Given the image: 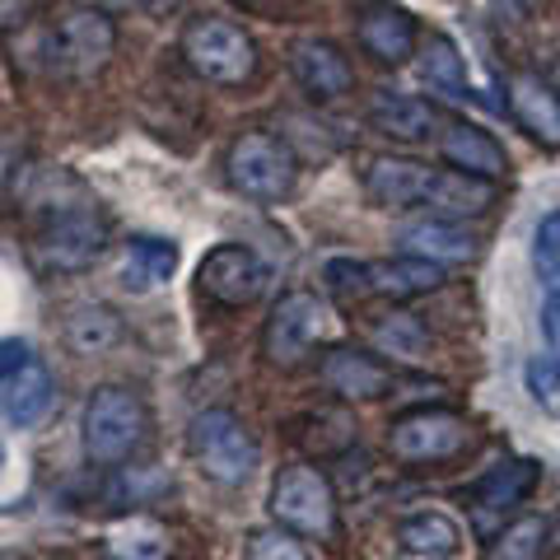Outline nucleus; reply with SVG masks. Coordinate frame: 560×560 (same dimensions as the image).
<instances>
[{
  "label": "nucleus",
  "mask_w": 560,
  "mask_h": 560,
  "mask_svg": "<svg viewBox=\"0 0 560 560\" xmlns=\"http://www.w3.org/2000/svg\"><path fill=\"white\" fill-rule=\"evenodd\" d=\"M113 51H117V24H113V14L90 5V0H80V5L61 10V20L43 33L47 70L57 80H70V84L94 80L98 70L113 61Z\"/></svg>",
  "instance_id": "obj_2"
},
{
  "label": "nucleus",
  "mask_w": 560,
  "mask_h": 560,
  "mask_svg": "<svg viewBox=\"0 0 560 560\" xmlns=\"http://www.w3.org/2000/svg\"><path fill=\"white\" fill-rule=\"evenodd\" d=\"M234 5H253V0H234Z\"/></svg>",
  "instance_id": "obj_40"
},
{
  "label": "nucleus",
  "mask_w": 560,
  "mask_h": 560,
  "mask_svg": "<svg viewBox=\"0 0 560 560\" xmlns=\"http://www.w3.org/2000/svg\"><path fill=\"white\" fill-rule=\"evenodd\" d=\"M510 113L537 145L560 150V94L547 80L528 75V70H514L510 75Z\"/></svg>",
  "instance_id": "obj_15"
},
{
  "label": "nucleus",
  "mask_w": 560,
  "mask_h": 560,
  "mask_svg": "<svg viewBox=\"0 0 560 560\" xmlns=\"http://www.w3.org/2000/svg\"><path fill=\"white\" fill-rule=\"evenodd\" d=\"M24 360H28V346L24 341H0V378H5L10 370H20Z\"/></svg>",
  "instance_id": "obj_36"
},
{
  "label": "nucleus",
  "mask_w": 560,
  "mask_h": 560,
  "mask_svg": "<svg viewBox=\"0 0 560 560\" xmlns=\"http://www.w3.org/2000/svg\"><path fill=\"white\" fill-rule=\"evenodd\" d=\"M370 127L388 140H401V145H416V140H430L434 127H440V113L434 103L416 98V94H397V90H378L370 98Z\"/></svg>",
  "instance_id": "obj_17"
},
{
  "label": "nucleus",
  "mask_w": 560,
  "mask_h": 560,
  "mask_svg": "<svg viewBox=\"0 0 560 560\" xmlns=\"http://www.w3.org/2000/svg\"><path fill=\"white\" fill-rule=\"evenodd\" d=\"M150 440V407L136 388L121 383H103L84 401V420H80V444L84 458L98 467H117L140 453V444Z\"/></svg>",
  "instance_id": "obj_1"
},
{
  "label": "nucleus",
  "mask_w": 560,
  "mask_h": 560,
  "mask_svg": "<svg viewBox=\"0 0 560 560\" xmlns=\"http://www.w3.org/2000/svg\"><path fill=\"white\" fill-rule=\"evenodd\" d=\"M121 341V318L108 304H75L66 318V346L75 355H103Z\"/></svg>",
  "instance_id": "obj_25"
},
{
  "label": "nucleus",
  "mask_w": 560,
  "mask_h": 560,
  "mask_svg": "<svg viewBox=\"0 0 560 560\" xmlns=\"http://www.w3.org/2000/svg\"><path fill=\"white\" fill-rule=\"evenodd\" d=\"M224 178L238 197L248 201H285L300 178V160H294L290 140L271 131H243L230 150H224Z\"/></svg>",
  "instance_id": "obj_6"
},
{
  "label": "nucleus",
  "mask_w": 560,
  "mask_h": 560,
  "mask_svg": "<svg viewBox=\"0 0 560 560\" xmlns=\"http://www.w3.org/2000/svg\"><path fill=\"white\" fill-rule=\"evenodd\" d=\"M267 510L294 537H327L337 528V490H331L327 471L300 463V467H285L271 481Z\"/></svg>",
  "instance_id": "obj_7"
},
{
  "label": "nucleus",
  "mask_w": 560,
  "mask_h": 560,
  "mask_svg": "<svg viewBox=\"0 0 560 560\" xmlns=\"http://www.w3.org/2000/svg\"><path fill=\"white\" fill-rule=\"evenodd\" d=\"M523 383H528V393L541 411L560 416V355H533L523 364Z\"/></svg>",
  "instance_id": "obj_31"
},
{
  "label": "nucleus",
  "mask_w": 560,
  "mask_h": 560,
  "mask_svg": "<svg viewBox=\"0 0 560 560\" xmlns=\"http://www.w3.org/2000/svg\"><path fill=\"white\" fill-rule=\"evenodd\" d=\"M471 444V425L453 411H407L388 425V448L397 463H444Z\"/></svg>",
  "instance_id": "obj_10"
},
{
  "label": "nucleus",
  "mask_w": 560,
  "mask_h": 560,
  "mask_svg": "<svg viewBox=\"0 0 560 560\" xmlns=\"http://www.w3.org/2000/svg\"><path fill=\"white\" fill-rule=\"evenodd\" d=\"M541 481V467L533 458H514V463H500V467H490L486 477L471 486V510H477L481 518L486 514H504V510H514V504L528 495V490Z\"/></svg>",
  "instance_id": "obj_23"
},
{
  "label": "nucleus",
  "mask_w": 560,
  "mask_h": 560,
  "mask_svg": "<svg viewBox=\"0 0 560 560\" xmlns=\"http://www.w3.org/2000/svg\"><path fill=\"white\" fill-rule=\"evenodd\" d=\"M248 560H308V551L294 541V533L290 528H257L253 537H248Z\"/></svg>",
  "instance_id": "obj_33"
},
{
  "label": "nucleus",
  "mask_w": 560,
  "mask_h": 560,
  "mask_svg": "<svg viewBox=\"0 0 560 560\" xmlns=\"http://www.w3.org/2000/svg\"><path fill=\"white\" fill-rule=\"evenodd\" d=\"M51 393H57L51 370L38 355H28L20 370H10L5 378H0V420L14 425V430L38 425V420L47 416V407H51Z\"/></svg>",
  "instance_id": "obj_14"
},
{
  "label": "nucleus",
  "mask_w": 560,
  "mask_h": 560,
  "mask_svg": "<svg viewBox=\"0 0 560 560\" xmlns=\"http://www.w3.org/2000/svg\"><path fill=\"white\" fill-rule=\"evenodd\" d=\"M108 243H113V224L98 210V201L90 197V201H75V206L57 210V215H47L33 253H38L43 271L75 276V271H90L94 261L108 253Z\"/></svg>",
  "instance_id": "obj_5"
},
{
  "label": "nucleus",
  "mask_w": 560,
  "mask_h": 560,
  "mask_svg": "<svg viewBox=\"0 0 560 560\" xmlns=\"http://www.w3.org/2000/svg\"><path fill=\"white\" fill-rule=\"evenodd\" d=\"M5 467H10V448H5V440H0V477H5Z\"/></svg>",
  "instance_id": "obj_39"
},
{
  "label": "nucleus",
  "mask_w": 560,
  "mask_h": 560,
  "mask_svg": "<svg viewBox=\"0 0 560 560\" xmlns=\"http://www.w3.org/2000/svg\"><path fill=\"white\" fill-rule=\"evenodd\" d=\"M430 164H416V160H393V154H383L364 168V191L388 206V210H407V206H420L425 201V187H430Z\"/></svg>",
  "instance_id": "obj_21"
},
{
  "label": "nucleus",
  "mask_w": 560,
  "mask_h": 560,
  "mask_svg": "<svg viewBox=\"0 0 560 560\" xmlns=\"http://www.w3.org/2000/svg\"><path fill=\"white\" fill-rule=\"evenodd\" d=\"M444 285V267L430 257H416V253H397V257H383L370 261V300H416V294H430Z\"/></svg>",
  "instance_id": "obj_19"
},
{
  "label": "nucleus",
  "mask_w": 560,
  "mask_h": 560,
  "mask_svg": "<svg viewBox=\"0 0 560 560\" xmlns=\"http://www.w3.org/2000/svg\"><path fill=\"white\" fill-rule=\"evenodd\" d=\"M401 253H416V257H430L448 267V261H467L477 257V238L463 230V220H444V215H430V220H416L397 234Z\"/></svg>",
  "instance_id": "obj_22"
},
{
  "label": "nucleus",
  "mask_w": 560,
  "mask_h": 560,
  "mask_svg": "<svg viewBox=\"0 0 560 560\" xmlns=\"http://www.w3.org/2000/svg\"><path fill=\"white\" fill-rule=\"evenodd\" d=\"M323 280L337 300H370V261H355V257H331L323 267Z\"/></svg>",
  "instance_id": "obj_32"
},
{
  "label": "nucleus",
  "mask_w": 560,
  "mask_h": 560,
  "mask_svg": "<svg viewBox=\"0 0 560 560\" xmlns=\"http://www.w3.org/2000/svg\"><path fill=\"white\" fill-rule=\"evenodd\" d=\"M374 346L383 355L416 364V360H425V350H430V331L420 327V318H411V313H393V318L374 323Z\"/></svg>",
  "instance_id": "obj_28"
},
{
  "label": "nucleus",
  "mask_w": 560,
  "mask_h": 560,
  "mask_svg": "<svg viewBox=\"0 0 560 560\" xmlns=\"http://www.w3.org/2000/svg\"><path fill=\"white\" fill-rule=\"evenodd\" d=\"M173 271H178V243L173 238H150L140 234L121 248L117 261V280L127 294H154L160 285H168Z\"/></svg>",
  "instance_id": "obj_18"
},
{
  "label": "nucleus",
  "mask_w": 560,
  "mask_h": 560,
  "mask_svg": "<svg viewBox=\"0 0 560 560\" xmlns=\"http://www.w3.org/2000/svg\"><path fill=\"white\" fill-rule=\"evenodd\" d=\"M541 337H547L551 355H560V290L551 294L547 304H541Z\"/></svg>",
  "instance_id": "obj_34"
},
{
  "label": "nucleus",
  "mask_w": 560,
  "mask_h": 560,
  "mask_svg": "<svg viewBox=\"0 0 560 560\" xmlns=\"http://www.w3.org/2000/svg\"><path fill=\"white\" fill-rule=\"evenodd\" d=\"M323 318L327 313L318 304V294H308V290L280 294L267 327H261V355H267V364H276V370H300L323 337Z\"/></svg>",
  "instance_id": "obj_8"
},
{
  "label": "nucleus",
  "mask_w": 560,
  "mask_h": 560,
  "mask_svg": "<svg viewBox=\"0 0 560 560\" xmlns=\"http://www.w3.org/2000/svg\"><path fill=\"white\" fill-rule=\"evenodd\" d=\"M290 70L300 80V90L313 98V103H331L355 90V70H350L346 51L327 38H300L290 47Z\"/></svg>",
  "instance_id": "obj_11"
},
{
  "label": "nucleus",
  "mask_w": 560,
  "mask_h": 560,
  "mask_svg": "<svg viewBox=\"0 0 560 560\" xmlns=\"http://www.w3.org/2000/svg\"><path fill=\"white\" fill-rule=\"evenodd\" d=\"M420 75H425L430 90H440L444 98L463 103L471 90H467V61L453 38H444V33H430L425 51H420Z\"/></svg>",
  "instance_id": "obj_26"
},
{
  "label": "nucleus",
  "mask_w": 560,
  "mask_h": 560,
  "mask_svg": "<svg viewBox=\"0 0 560 560\" xmlns=\"http://www.w3.org/2000/svg\"><path fill=\"white\" fill-rule=\"evenodd\" d=\"M541 547H547V518H518L495 537L486 560H537Z\"/></svg>",
  "instance_id": "obj_29"
},
{
  "label": "nucleus",
  "mask_w": 560,
  "mask_h": 560,
  "mask_svg": "<svg viewBox=\"0 0 560 560\" xmlns=\"http://www.w3.org/2000/svg\"><path fill=\"white\" fill-rule=\"evenodd\" d=\"M490 5H500L504 14H528V10H533V0H490Z\"/></svg>",
  "instance_id": "obj_38"
},
{
  "label": "nucleus",
  "mask_w": 560,
  "mask_h": 560,
  "mask_svg": "<svg viewBox=\"0 0 560 560\" xmlns=\"http://www.w3.org/2000/svg\"><path fill=\"white\" fill-rule=\"evenodd\" d=\"M267 280H271L267 261H261L248 243H215L197 267V290L220 308L257 304L261 290H267Z\"/></svg>",
  "instance_id": "obj_9"
},
{
  "label": "nucleus",
  "mask_w": 560,
  "mask_h": 560,
  "mask_svg": "<svg viewBox=\"0 0 560 560\" xmlns=\"http://www.w3.org/2000/svg\"><path fill=\"white\" fill-rule=\"evenodd\" d=\"M187 448H191V463L201 467L206 481L215 486H248V477L257 471V440L253 430L243 425V416L230 407H206L191 416V430H187Z\"/></svg>",
  "instance_id": "obj_3"
},
{
  "label": "nucleus",
  "mask_w": 560,
  "mask_h": 560,
  "mask_svg": "<svg viewBox=\"0 0 560 560\" xmlns=\"http://www.w3.org/2000/svg\"><path fill=\"white\" fill-rule=\"evenodd\" d=\"M98 10H168L178 5V0H90Z\"/></svg>",
  "instance_id": "obj_35"
},
{
  "label": "nucleus",
  "mask_w": 560,
  "mask_h": 560,
  "mask_svg": "<svg viewBox=\"0 0 560 560\" xmlns=\"http://www.w3.org/2000/svg\"><path fill=\"white\" fill-rule=\"evenodd\" d=\"M440 154L453 168L477 173V178H490V183L510 168V154H504L500 140L481 127H471V121H448L444 136H440Z\"/></svg>",
  "instance_id": "obj_20"
},
{
  "label": "nucleus",
  "mask_w": 560,
  "mask_h": 560,
  "mask_svg": "<svg viewBox=\"0 0 560 560\" xmlns=\"http://www.w3.org/2000/svg\"><path fill=\"white\" fill-rule=\"evenodd\" d=\"M533 271L547 290H560V206L547 210L533 230Z\"/></svg>",
  "instance_id": "obj_30"
},
{
  "label": "nucleus",
  "mask_w": 560,
  "mask_h": 560,
  "mask_svg": "<svg viewBox=\"0 0 560 560\" xmlns=\"http://www.w3.org/2000/svg\"><path fill=\"white\" fill-rule=\"evenodd\" d=\"M183 61L197 70L206 84H220V90H238L257 75V43L253 33L234 24V20H220V14H197L187 28H183Z\"/></svg>",
  "instance_id": "obj_4"
},
{
  "label": "nucleus",
  "mask_w": 560,
  "mask_h": 560,
  "mask_svg": "<svg viewBox=\"0 0 560 560\" xmlns=\"http://www.w3.org/2000/svg\"><path fill=\"white\" fill-rule=\"evenodd\" d=\"M397 547L416 560H448L463 547V528L440 510H420L397 523Z\"/></svg>",
  "instance_id": "obj_24"
},
{
  "label": "nucleus",
  "mask_w": 560,
  "mask_h": 560,
  "mask_svg": "<svg viewBox=\"0 0 560 560\" xmlns=\"http://www.w3.org/2000/svg\"><path fill=\"white\" fill-rule=\"evenodd\" d=\"M323 383H327V393H337L341 401H378L393 388V370L383 360H374L370 350L337 346V350H327V360H323Z\"/></svg>",
  "instance_id": "obj_13"
},
{
  "label": "nucleus",
  "mask_w": 560,
  "mask_h": 560,
  "mask_svg": "<svg viewBox=\"0 0 560 560\" xmlns=\"http://www.w3.org/2000/svg\"><path fill=\"white\" fill-rule=\"evenodd\" d=\"M108 556L113 560H164L168 556L164 523H154L145 514L121 518L117 528H108Z\"/></svg>",
  "instance_id": "obj_27"
},
{
  "label": "nucleus",
  "mask_w": 560,
  "mask_h": 560,
  "mask_svg": "<svg viewBox=\"0 0 560 560\" xmlns=\"http://www.w3.org/2000/svg\"><path fill=\"white\" fill-rule=\"evenodd\" d=\"M420 206H430L444 220H477L495 206V183L477 178V173H463V168H434Z\"/></svg>",
  "instance_id": "obj_16"
},
{
  "label": "nucleus",
  "mask_w": 560,
  "mask_h": 560,
  "mask_svg": "<svg viewBox=\"0 0 560 560\" xmlns=\"http://www.w3.org/2000/svg\"><path fill=\"white\" fill-rule=\"evenodd\" d=\"M38 0H0V28H14Z\"/></svg>",
  "instance_id": "obj_37"
},
{
  "label": "nucleus",
  "mask_w": 560,
  "mask_h": 560,
  "mask_svg": "<svg viewBox=\"0 0 560 560\" xmlns=\"http://www.w3.org/2000/svg\"><path fill=\"white\" fill-rule=\"evenodd\" d=\"M355 33H360V47L383 66H407L420 43L416 20L401 5H393V0H364Z\"/></svg>",
  "instance_id": "obj_12"
}]
</instances>
